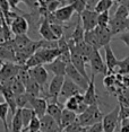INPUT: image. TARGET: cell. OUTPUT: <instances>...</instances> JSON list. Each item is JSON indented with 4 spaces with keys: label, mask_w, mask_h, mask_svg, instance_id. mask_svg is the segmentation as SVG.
Instances as JSON below:
<instances>
[{
    "label": "cell",
    "mask_w": 129,
    "mask_h": 132,
    "mask_svg": "<svg viewBox=\"0 0 129 132\" xmlns=\"http://www.w3.org/2000/svg\"><path fill=\"white\" fill-rule=\"evenodd\" d=\"M104 114L100 110L98 104H95V105H88V107L86 109L85 112L77 116V120L84 128H88L91 125L95 124V123L102 122Z\"/></svg>",
    "instance_id": "1"
},
{
    "label": "cell",
    "mask_w": 129,
    "mask_h": 132,
    "mask_svg": "<svg viewBox=\"0 0 129 132\" xmlns=\"http://www.w3.org/2000/svg\"><path fill=\"white\" fill-rule=\"evenodd\" d=\"M19 64H15L13 62H4L2 67L0 68V82L2 86H9L14 78L18 72Z\"/></svg>",
    "instance_id": "2"
},
{
    "label": "cell",
    "mask_w": 129,
    "mask_h": 132,
    "mask_svg": "<svg viewBox=\"0 0 129 132\" xmlns=\"http://www.w3.org/2000/svg\"><path fill=\"white\" fill-rule=\"evenodd\" d=\"M65 81L64 76H53L48 86V98H51V103H58L59 96L61 93V88Z\"/></svg>",
    "instance_id": "3"
},
{
    "label": "cell",
    "mask_w": 129,
    "mask_h": 132,
    "mask_svg": "<svg viewBox=\"0 0 129 132\" xmlns=\"http://www.w3.org/2000/svg\"><path fill=\"white\" fill-rule=\"evenodd\" d=\"M119 112H120V106L117 105L110 113L104 114V118L102 120L103 132H115L116 131V128L119 123Z\"/></svg>",
    "instance_id": "4"
},
{
    "label": "cell",
    "mask_w": 129,
    "mask_h": 132,
    "mask_svg": "<svg viewBox=\"0 0 129 132\" xmlns=\"http://www.w3.org/2000/svg\"><path fill=\"white\" fill-rule=\"evenodd\" d=\"M89 65L92 69V73L93 75H97V73H102L104 76H107L109 73L105 64V61H103L100 53V50H94L93 51V54L89 59Z\"/></svg>",
    "instance_id": "5"
},
{
    "label": "cell",
    "mask_w": 129,
    "mask_h": 132,
    "mask_svg": "<svg viewBox=\"0 0 129 132\" xmlns=\"http://www.w3.org/2000/svg\"><path fill=\"white\" fill-rule=\"evenodd\" d=\"M79 17H80V20H82L83 27L85 29V32L86 31H93V29L96 28L98 14L94 9L92 10L87 7L82 14L79 15Z\"/></svg>",
    "instance_id": "6"
},
{
    "label": "cell",
    "mask_w": 129,
    "mask_h": 132,
    "mask_svg": "<svg viewBox=\"0 0 129 132\" xmlns=\"http://www.w3.org/2000/svg\"><path fill=\"white\" fill-rule=\"evenodd\" d=\"M83 89L75 84L73 80L69 79L68 77H65V81H64V85H62V88H61V93H60V96L59 97L64 98V100L67 101L68 98L73 97V96H76L78 94H82Z\"/></svg>",
    "instance_id": "7"
},
{
    "label": "cell",
    "mask_w": 129,
    "mask_h": 132,
    "mask_svg": "<svg viewBox=\"0 0 129 132\" xmlns=\"http://www.w3.org/2000/svg\"><path fill=\"white\" fill-rule=\"evenodd\" d=\"M66 77H68L69 79L73 80L75 84H77L83 90H86V88L88 87L89 80L86 79L71 63L67 64V68H66Z\"/></svg>",
    "instance_id": "8"
},
{
    "label": "cell",
    "mask_w": 129,
    "mask_h": 132,
    "mask_svg": "<svg viewBox=\"0 0 129 132\" xmlns=\"http://www.w3.org/2000/svg\"><path fill=\"white\" fill-rule=\"evenodd\" d=\"M29 22L26 19L25 16L20 15H14V18L10 22V29L11 33L15 35H24L28 31Z\"/></svg>",
    "instance_id": "9"
},
{
    "label": "cell",
    "mask_w": 129,
    "mask_h": 132,
    "mask_svg": "<svg viewBox=\"0 0 129 132\" xmlns=\"http://www.w3.org/2000/svg\"><path fill=\"white\" fill-rule=\"evenodd\" d=\"M29 77L32 78L34 81H36L39 85L41 86V88L44 90L48 82V78H49V71L47 70V68L44 65H39V67H34L28 69Z\"/></svg>",
    "instance_id": "10"
},
{
    "label": "cell",
    "mask_w": 129,
    "mask_h": 132,
    "mask_svg": "<svg viewBox=\"0 0 129 132\" xmlns=\"http://www.w3.org/2000/svg\"><path fill=\"white\" fill-rule=\"evenodd\" d=\"M48 100L47 98H42V97H31L29 100V106L31 109L34 111L35 115L39 119L43 118L47 114V110H48Z\"/></svg>",
    "instance_id": "11"
},
{
    "label": "cell",
    "mask_w": 129,
    "mask_h": 132,
    "mask_svg": "<svg viewBox=\"0 0 129 132\" xmlns=\"http://www.w3.org/2000/svg\"><path fill=\"white\" fill-rule=\"evenodd\" d=\"M84 100L87 105L98 104V95L96 93V88H95V75L93 73L91 76V79H89L88 87L84 93Z\"/></svg>",
    "instance_id": "12"
},
{
    "label": "cell",
    "mask_w": 129,
    "mask_h": 132,
    "mask_svg": "<svg viewBox=\"0 0 129 132\" xmlns=\"http://www.w3.org/2000/svg\"><path fill=\"white\" fill-rule=\"evenodd\" d=\"M109 29L112 36L121 34L122 32L129 29V19H121L117 17H111L109 23Z\"/></svg>",
    "instance_id": "13"
},
{
    "label": "cell",
    "mask_w": 129,
    "mask_h": 132,
    "mask_svg": "<svg viewBox=\"0 0 129 132\" xmlns=\"http://www.w3.org/2000/svg\"><path fill=\"white\" fill-rule=\"evenodd\" d=\"M74 13H75L74 7L69 4V5H65V6H62V7L58 8V9L53 13V15H55L56 19L58 20L59 23H65V22H69L71 19V17H73Z\"/></svg>",
    "instance_id": "14"
},
{
    "label": "cell",
    "mask_w": 129,
    "mask_h": 132,
    "mask_svg": "<svg viewBox=\"0 0 129 132\" xmlns=\"http://www.w3.org/2000/svg\"><path fill=\"white\" fill-rule=\"evenodd\" d=\"M40 123H41L40 132H58L61 130V128L56 122V120L52 119L48 114H45L43 118L40 119Z\"/></svg>",
    "instance_id": "15"
},
{
    "label": "cell",
    "mask_w": 129,
    "mask_h": 132,
    "mask_svg": "<svg viewBox=\"0 0 129 132\" xmlns=\"http://www.w3.org/2000/svg\"><path fill=\"white\" fill-rule=\"evenodd\" d=\"M47 70L51 72L53 76H64L66 77V68H67V63H65L62 60L57 58L55 61L51 63H48L45 65Z\"/></svg>",
    "instance_id": "16"
},
{
    "label": "cell",
    "mask_w": 129,
    "mask_h": 132,
    "mask_svg": "<svg viewBox=\"0 0 129 132\" xmlns=\"http://www.w3.org/2000/svg\"><path fill=\"white\" fill-rule=\"evenodd\" d=\"M94 32L97 36V40H98V43H100L101 47L109 45L111 40H112V34H111L109 27H100V26H96Z\"/></svg>",
    "instance_id": "17"
},
{
    "label": "cell",
    "mask_w": 129,
    "mask_h": 132,
    "mask_svg": "<svg viewBox=\"0 0 129 132\" xmlns=\"http://www.w3.org/2000/svg\"><path fill=\"white\" fill-rule=\"evenodd\" d=\"M103 49H104V53H105V64H107L108 71L111 73V72H113V71H115V69L117 68L119 60L117 59V56L115 55V53H113L112 49H111L110 44H109V45H105ZM108 75H109V73H108Z\"/></svg>",
    "instance_id": "18"
},
{
    "label": "cell",
    "mask_w": 129,
    "mask_h": 132,
    "mask_svg": "<svg viewBox=\"0 0 129 132\" xmlns=\"http://www.w3.org/2000/svg\"><path fill=\"white\" fill-rule=\"evenodd\" d=\"M64 109H65V106L60 103V102H58V103H49V105H48V110H47V114L50 115L52 119H55L56 122L60 125L62 110Z\"/></svg>",
    "instance_id": "19"
},
{
    "label": "cell",
    "mask_w": 129,
    "mask_h": 132,
    "mask_svg": "<svg viewBox=\"0 0 129 132\" xmlns=\"http://www.w3.org/2000/svg\"><path fill=\"white\" fill-rule=\"evenodd\" d=\"M36 52L39 53V55L41 56L44 64L51 63V62L55 61L57 58H59V55H60L59 49H41V50H37Z\"/></svg>",
    "instance_id": "20"
},
{
    "label": "cell",
    "mask_w": 129,
    "mask_h": 132,
    "mask_svg": "<svg viewBox=\"0 0 129 132\" xmlns=\"http://www.w3.org/2000/svg\"><path fill=\"white\" fill-rule=\"evenodd\" d=\"M39 33H40L42 38L45 41H58V38L55 36L52 29H51V25H50L49 20L47 18H44L43 22L41 23L40 27H39Z\"/></svg>",
    "instance_id": "21"
},
{
    "label": "cell",
    "mask_w": 129,
    "mask_h": 132,
    "mask_svg": "<svg viewBox=\"0 0 129 132\" xmlns=\"http://www.w3.org/2000/svg\"><path fill=\"white\" fill-rule=\"evenodd\" d=\"M84 36H85V29L83 27L82 20H80V17L78 15V19H77L75 29H74L73 34H71V36H70V40L73 41L75 44H78L80 42H84Z\"/></svg>",
    "instance_id": "22"
},
{
    "label": "cell",
    "mask_w": 129,
    "mask_h": 132,
    "mask_svg": "<svg viewBox=\"0 0 129 132\" xmlns=\"http://www.w3.org/2000/svg\"><path fill=\"white\" fill-rule=\"evenodd\" d=\"M84 102H85V100H84V94H78L76 96H73V97L68 98V100L66 101L65 109L70 110V111H73V112H75L77 114L79 105L82 103H84Z\"/></svg>",
    "instance_id": "23"
},
{
    "label": "cell",
    "mask_w": 129,
    "mask_h": 132,
    "mask_svg": "<svg viewBox=\"0 0 129 132\" xmlns=\"http://www.w3.org/2000/svg\"><path fill=\"white\" fill-rule=\"evenodd\" d=\"M76 49L78 51V53L80 55H82V58L84 59V61L86 62V63H89V59H91V56L93 54V51L95 49H93L91 45H88L86 42H80V43L76 44Z\"/></svg>",
    "instance_id": "24"
},
{
    "label": "cell",
    "mask_w": 129,
    "mask_h": 132,
    "mask_svg": "<svg viewBox=\"0 0 129 132\" xmlns=\"http://www.w3.org/2000/svg\"><path fill=\"white\" fill-rule=\"evenodd\" d=\"M25 89H26V93L29 96H32V97H40L41 94H45V92L41 88V86L36 81H34L32 78L25 85Z\"/></svg>",
    "instance_id": "25"
},
{
    "label": "cell",
    "mask_w": 129,
    "mask_h": 132,
    "mask_svg": "<svg viewBox=\"0 0 129 132\" xmlns=\"http://www.w3.org/2000/svg\"><path fill=\"white\" fill-rule=\"evenodd\" d=\"M77 114L73 112L70 110H67V109H64L62 110V115H61V122H60V128L61 130H64L66 127L70 124V123L75 122L77 120Z\"/></svg>",
    "instance_id": "26"
},
{
    "label": "cell",
    "mask_w": 129,
    "mask_h": 132,
    "mask_svg": "<svg viewBox=\"0 0 129 132\" xmlns=\"http://www.w3.org/2000/svg\"><path fill=\"white\" fill-rule=\"evenodd\" d=\"M24 129L23 119H22V109H17L16 113L13 115L10 125V132H22Z\"/></svg>",
    "instance_id": "27"
},
{
    "label": "cell",
    "mask_w": 129,
    "mask_h": 132,
    "mask_svg": "<svg viewBox=\"0 0 129 132\" xmlns=\"http://www.w3.org/2000/svg\"><path fill=\"white\" fill-rule=\"evenodd\" d=\"M32 40H29L28 36L26 34L24 35H16L14 40V43H15V49H16V52L17 51H22L24 49H26L29 44L32 43Z\"/></svg>",
    "instance_id": "28"
},
{
    "label": "cell",
    "mask_w": 129,
    "mask_h": 132,
    "mask_svg": "<svg viewBox=\"0 0 129 132\" xmlns=\"http://www.w3.org/2000/svg\"><path fill=\"white\" fill-rule=\"evenodd\" d=\"M84 42H86L88 45H91L93 49H95V50H100L101 49V45H100V43H98L97 36H96V34H95L94 29H93V31H86L85 32Z\"/></svg>",
    "instance_id": "29"
},
{
    "label": "cell",
    "mask_w": 129,
    "mask_h": 132,
    "mask_svg": "<svg viewBox=\"0 0 129 132\" xmlns=\"http://www.w3.org/2000/svg\"><path fill=\"white\" fill-rule=\"evenodd\" d=\"M9 112H10L9 106H8V104L6 102L5 103H0V120H1L2 124H4L5 132H10V129L8 127V123H7V116Z\"/></svg>",
    "instance_id": "30"
},
{
    "label": "cell",
    "mask_w": 129,
    "mask_h": 132,
    "mask_svg": "<svg viewBox=\"0 0 129 132\" xmlns=\"http://www.w3.org/2000/svg\"><path fill=\"white\" fill-rule=\"evenodd\" d=\"M113 4H115V1H112V0H98L94 7V10L97 14L109 11V9L113 6Z\"/></svg>",
    "instance_id": "31"
},
{
    "label": "cell",
    "mask_w": 129,
    "mask_h": 132,
    "mask_svg": "<svg viewBox=\"0 0 129 132\" xmlns=\"http://www.w3.org/2000/svg\"><path fill=\"white\" fill-rule=\"evenodd\" d=\"M10 89H11V92L14 93V95L15 96H17V95H20V94H24V93H26V89H25V85L22 82V81H19L17 78H14L13 79V81L10 82Z\"/></svg>",
    "instance_id": "32"
},
{
    "label": "cell",
    "mask_w": 129,
    "mask_h": 132,
    "mask_svg": "<svg viewBox=\"0 0 129 132\" xmlns=\"http://www.w3.org/2000/svg\"><path fill=\"white\" fill-rule=\"evenodd\" d=\"M34 111H33L31 107H25V109H22V119H23V124H24V129L23 130H25L26 128L28 127L29 122H31V120L33 118V115H34Z\"/></svg>",
    "instance_id": "33"
},
{
    "label": "cell",
    "mask_w": 129,
    "mask_h": 132,
    "mask_svg": "<svg viewBox=\"0 0 129 132\" xmlns=\"http://www.w3.org/2000/svg\"><path fill=\"white\" fill-rule=\"evenodd\" d=\"M32 96H29L27 93L24 94L17 95L16 96V104H17V109H25L27 105H29V100Z\"/></svg>",
    "instance_id": "34"
},
{
    "label": "cell",
    "mask_w": 129,
    "mask_h": 132,
    "mask_svg": "<svg viewBox=\"0 0 129 132\" xmlns=\"http://www.w3.org/2000/svg\"><path fill=\"white\" fill-rule=\"evenodd\" d=\"M70 5L74 7L75 13H77L78 15H80L84 10L87 8V0H71Z\"/></svg>",
    "instance_id": "35"
},
{
    "label": "cell",
    "mask_w": 129,
    "mask_h": 132,
    "mask_svg": "<svg viewBox=\"0 0 129 132\" xmlns=\"http://www.w3.org/2000/svg\"><path fill=\"white\" fill-rule=\"evenodd\" d=\"M110 13L109 11H104V13L98 14L97 17V26L100 27H109V23H110Z\"/></svg>",
    "instance_id": "36"
},
{
    "label": "cell",
    "mask_w": 129,
    "mask_h": 132,
    "mask_svg": "<svg viewBox=\"0 0 129 132\" xmlns=\"http://www.w3.org/2000/svg\"><path fill=\"white\" fill-rule=\"evenodd\" d=\"M118 98H119L120 105L129 107V88H124V87H122L121 90H120L118 94Z\"/></svg>",
    "instance_id": "37"
},
{
    "label": "cell",
    "mask_w": 129,
    "mask_h": 132,
    "mask_svg": "<svg viewBox=\"0 0 129 132\" xmlns=\"http://www.w3.org/2000/svg\"><path fill=\"white\" fill-rule=\"evenodd\" d=\"M85 129L86 128H84L83 125L80 124L78 120H76L75 122L70 123L68 127H66L62 131L64 132H85Z\"/></svg>",
    "instance_id": "38"
},
{
    "label": "cell",
    "mask_w": 129,
    "mask_h": 132,
    "mask_svg": "<svg viewBox=\"0 0 129 132\" xmlns=\"http://www.w3.org/2000/svg\"><path fill=\"white\" fill-rule=\"evenodd\" d=\"M117 68L119 69L118 73H120V75H127V73H129V55L126 56L125 59H122L121 61H119Z\"/></svg>",
    "instance_id": "39"
},
{
    "label": "cell",
    "mask_w": 129,
    "mask_h": 132,
    "mask_svg": "<svg viewBox=\"0 0 129 132\" xmlns=\"http://www.w3.org/2000/svg\"><path fill=\"white\" fill-rule=\"evenodd\" d=\"M113 17L121 18V19H129V13H128L127 7L124 5H118V8H117Z\"/></svg>",
    "instance_id": "40"
},
{
    "label": "cell",
    "mask_w": 129,
    "mask_h": 132,
    "mask_svg": "<svg viewBox=\"0 0 129 132\" xmlns=\"http://www.w3.org/2000/svg\"><path fill=\"white\" fill-rule=\"evenodd\" d=\"M51 25V29H52V32H53V34H55V36L58 38L60 37H62L64 36V29L65 27L61 25L60 23H53V24H50Z\"/></svg>",
    "instance_id": "41"
},
{
    "label": "cell",
    "mask_w": 129,
    "mask_h": 132,
    "mask_svg": "<svg viewBox=\"0 0 129 132\" xmlns=\"http://www.w3.org/2000/svg\"><path fill=\"white\" fill-rule=\"evenodd\" d=\"M120 112H119V121L122 120L129 119V107L128 106H124V105H120Z\"/></svg>",
    "instance_id": "42"
},
{
    "label": "cell",
    "mask_w": 129,
    "mask_h": 132,
    "mask_svg": "<svg viewBox=\"0 0 129 132\" xmlns=\"http://www.w3.org/2000/svg\"><path fill=\"white\" fill-rule=\"evenodd\" d=\"M85 132H103V125H102V122L95 123V124L91 125V127L86 128Z\"/></svg>",
    "instance_id": "43"
},
{
    "label": "cell",
    "mask_w": 129,
    "mask_h": 132,
    "mask_svg": "<svg viewBox=\"0 0 129 132\" xmlns=\"http://www.w3.org/2000/svg\"><path fill=\"white\" fill-rule=\"evenodd\" d=\"M26 6H28L31 9H39V0H22Z\"/></svg>",
    "instance_id": "44"
},
{
    "label": "cell",
    "mask_w": 129,
    "mask_h": 132,
    "mask_svg": "<svg viewBox=\"0 0 129 132\" xmlns=\"http://www.w3.org/2000/svg\"><path fill=\"white\" fill-rule=\"evenodd\" d=\"M119 40L122 41L126 45L129 47V29H128V31L122 32L121 34H119Z\"/></svg>",
    "instance_id": "45"
},
{
    "label": "cell",
    "mask_w": 129,
    "mask_h": 132,
    "mask_svg": "<svg viewBox=\"0 0 129 132\" xmlns=\"http://www.w3.org/2000/svg\"><path fill=\"white\" fill-rule=\"evenodd\" d=\"M7 1H8V4H9V6H10L11 9H14V10H18L19 13L24 14L22 10H19V9H18V4H19V2H22V0H7ZM24 15H26V14H24Z\"/></svg>",
    "instance_id": "46"
},
{
    "label": "cell",
    "mask_w": 129,
    "mask_h": 132,
    "mask_svg": "<svg viewBox=\"0 0 129 132\" xmlns=\"http://www.w3.org/2000/svg\"><path fill=\"white\" fill-rule=\"evenodd\" d=\"M121 86L124 87V88H129V73H127V75H122Z\"/></svg>",
    "instance_id": "47"
},
{
    "label": "cell",
    "mask_w": 129,
    "mask_h": 132,
    "mask_svg": "<svg viewBox=\"0 0 129 132\" xmlns=\"http://www.w3.org/2000/svg\"><path fill=\"white\" fill-rule=\"evenodd\" d=\"M120 132H129V123H127L126 120H122V125L120 128Z\"/></svg>",
    "instance_id": "48"
},
{
    "label": "cell",
    "mask_w": 129,
    "mask_h": 132,
    "mask_svg": "<svg viewBox=\"0 0 129 132\" xmlns=\"http://www.w3.org/2000/svg\"><path fill=\"white\" fill-rule=\"evenodd\" d=\"M116 2L118 5H124V6L129 5V0H116Z\"/></svg>",
    "instance_id": "49"
},
{
    "label": "cell",
    "mask_w": 129,
    "mask_h": 132,
    "mask_svg": "<svg viewBox=\"0 0 129 132\" xmlns=\"http://www.w3.org/2000/svg\"><path fill=\"white\" fill-rule=\"evenodd\" d=\"M57 1H59L60 4H65V5H69L71 2V0H57Z\"/></svg>",
    "instance_id": "50"
},
{
    "label": "cell",
    "mask_w": 129,
    "mask_h": 132,
    "mask_svg": "<svg viewBox=\"0 0 129 132\" xmlns=\"http://www.w3.org/2000/svg\"><path fill=\"white\" fill-rule=\"evenodd\" d=\"M2 64H4V61H2V60H0V68L2 67Z\"/></svg>",
    "instance_id": "51"
},
{
    "label": "cell",
    "mask_w": 129,
    "mask_h": 132,
    "mask_svg": "<svg viewBox=\"0 0 129 132\" xmlns=\"http://www.w3.org/2000/svg\"><path fill=\"white\" fill-rule=\"evenodd\" d=\"M126 7H127V9H128V13H129V5H128V6H126Z\"/></svg>",
    "instance_id": "52"
},
{
    "label": "cell",
    "mask_w": 129,
    "mask_h": 132,
    "mask_svg": "<svg viewBox=\"0 0 129 132\" xmlns=\"http://www.w3.org/2000/svg\"><path fill=\"white\" fill-rule=\"evenodd\" d=\"M58 132H64V131H62V130H60V131H58Z\"/></svg>",
    "instance_id": "53"
},
{
    "label": "cell",
    "mask_w": 129,
    "mask_h": 132,
    "mask_svg": "<svg viewBox=\"0 0 129 132\" xmlns=\"http://www.w3.org/2000/svg\"><path fill=\"white\" fill-rule=\"evenodd\" d=\"M112 1H116V0H112Z\"/></svg>",
    "instance_id": "54"
}]
</instances>
